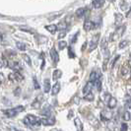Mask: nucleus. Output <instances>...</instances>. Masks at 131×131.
I'll return each mask as SVG.
<instances>
[{
    "label": "nucleus",
    "instance_id": "obj_1",
    "mask_svg": "<svg viewBox=\"0 0 131 131\" xmlns=\"http://www.w3.org/2000/svg\"><path fill=\"white\" fill-rule=\"evenodd\" d=\"M24 111H25V107L23 105H18V106H16L14 108L5 110V111H3V112H4V114L6 115L7 117H14L17 114H19L20 112H24Z\"/></svg>",
    "mask_w": 131,
    "mask_h": 131
},
{
    "label": "nucleus",
    "instance_id": "obj_2",
    "mask_svg": "<svg viewBox=\"0 0 131 131\" xmlns=\"http://www.w3.org/2000/svg\"><path fill=\"white\" fill-rule=\"evenodd\" d=\"M23 122L27 126H32V125H38L39 126L40 124V119L33 115V114H28L26 117L24 118Z\"/></svg>",
    "mask_w": 131,
    "mask_h": 131
},
{
    "label": "nucleus",
    "instance_id": "obj_3",
    "mask_svg": "<svg viewBox=\"0 0 131 131\" xmlns=\"http://www.w3.org/2000/svg\"><path fill=\"white\" fill-rule=\"evenodd\" d=\"M112 118V113L107 110H104L101 112V119L103 121H108Z\"/></svg>",
    "mask_w": 131,
    "mask_h": 131
},
{
    "label": "nucleus",
    "instance_id": "obj_4",
    "mask_svg": "<svg viewBox=\"0 0 131 131\" xmlns=\"http://www.w3.org/2000/svg\"><path fill=\"white\" fill-rule=\"evenodd\" d=\"M40 123L45 126H51L55 123V118L52 116H49V117H46L40 119Z\"/></svg>",
    "mask_w": 131,
    "mask_h": 131
},
{
    "label": "nucleus",
    "instance_id": "obj_5",
    "mask_svg": "<svg viewBox=\"0 0 131 131\" xmlns=\"http://www.w3.org/2000/svg\"><path fill=\"white\" fill-rule=\"evenodd\" d=\"M42 101H43V96L42 95H39V97H37L36 100L34 101V103L32 104V107L33 108H39L40 105H41Z\"/></svg>",
    "mask_w": 131,
    "mask_h": 131
},
{
    "label": "nucleus",
    "instance_id": "obj_6",
    "mask_svg": "<svg viewBox=\"0 0 131 131\" xmlns=\"http://www.w3.org/2000/svg\"><path fill=\"white\" fill-rule=\"evenodd\" d=\"M130 71V61L128 60L127 61V64H123L121 66V69H120V73L122 76H126Z\"/></svg>",
    "mask_w": 131,
    "mask_h": 131
},
{
    "label": "nucleus",
    "instance_id": "obj_7",
    "mask_svg": "<svg viewBox=\"0 0 131 131\" xmlns=\"http://www.w3.org/2000/svg\"><path fill=\"white\" fill-rule=\"evenodd\" d=\"M99 36H100V35H96V36H95V39H92V40L90 41V45H89V46H90V47H89V51H92V50L97 48V46H98Z\"/></svg>",
    "mask_w": 131,
    "mask_h": 131
},
{
    "label": "nucleus",
    "instance_id": "obj_8",
    "mask_svg": "<svg viewBox=\"0 0 131 131\" xmlns=\"http://www.w3.org/2000/svg\"><path fill=\"white\" fill-rule=\"evenodd\" d=\"M50 57H51V59H52V61L54 63H58L59 55L55 48H51V49H50Z\"/></svg>",
    "mask_w": 131,
    "mask_h": 131
},
{
    "label": "nucleus",
    "instance_id": "obj_9",
    "mask_svg": "<svg viewBox=\"0 0 131 131\" xmlns=\"http://www.w3.org/2000/svg\"><path fill=\"white\" fill-rule=\"evenodd\" d=\"M83 28H84L85 31L89 32V31H91V30H93V29L95 28V24L93 23L92 21L87 20V21H85V23H84V25H83Z\"/></svg>",
    "mask_w": 131,
    "mask_h": 131
},
{
    "label": "nucleus",
    "instance_id": "obj_10",
    "mask_svg": "<svg viewBox=\"0 0 131 131\" xmlns=\"http://www.w3.org/2000/svg\"><path fill=\"white\" fill-rule=\"evenodd\" d=\"M60 89H61L60 83L56 82V83L52 86V88H51V95H52V96H56V95L60 92Z\"/></svg>",
    "mask_w": 131,
    "mask_h": 131
},
{
    "label": "nucleus",
    "instance_id": "obj_11",
    "mask_svg": "<svg viewBox=\"0 0 131 131\" xmlns=\"http://www.w3.org/2000/svg\"><path fill=\"white\" fill-rule=\"evenodd\" d=\"M116 105H117V100L113 97H111V99L108 100L107 102V106L111 108V110H113L116 107Z\"/></svg>",
    "mask_w": 131,
    "mask_h": 131
},
{
    "label": "nucleus",
    "instance_id": "obj_12",
    "mask_svg": "<svg viewBox=\"0 0 131 131\" xmlns=\"http://www.w3.org/2000/svg\"><path fill=\"white\" fill-rule=\"evenodd\" d=\"M93 85H94V83H93V82H90V81H89L87 84H85V87L83 88V93H84V95H86V94H88V93H90L92 91Z\"/></svg>",
    "mask_w": 131,
    "mask_h": 131
},
{
    "label": "nucleus",
    "instance_id": "obj_13",
    "mask_svg": "<svg viewBox=\"0 0 131 131\" xmlns=\"http://www.w3.org/2000/svg\"><path fill=\"white\" fill-rule=\"evenodd\" d=\"M46 29L47 32H49L50 34H52V35H54V34L56 33V31H57V27H56V25H54V24L47 25V26H46Z\"/></svg>",
    "mask_w": 131,
    "mask_h": 131
},
{
    "label": "nucleus",
    "instance_id": "obj_14",
    "mask_svg": "<svg viewBox=\"0 0 131 131\" xmlns=\"http://www.w3.org/2000/svg\"><path fill=\"white\" fill-rule=\"evenodd\" d=\"M105 3V0H93V7L98 9V8H101V7L104 5Z\"/></svg>",
    "mask_w": 131,
    "mask_h": 131
},
{
    "label": "nucleus",
    "instance_id": "obj_15",
    "mask_svg": "<svg viewBox=\"0 0 131 131\" xmlns=\"http://www.w3.org/2000/svg\"><path fill=\"white\" fill-rule=\"evenodd\" d=\"M61 76H62V71L61 70H54L53 71V74H52V79L54 81H57L59 78H61Z\"/></svg>",
    "mask_w": 131,
    "mask_h": 131
},
{
    "label": "nucleus",
    "instance_id": "obj_16",
    "mask_svg": "<svg viewBox=\"0 0 131 131\" xmlns=\"http://www.w3.org/2000/svg\"><path fill=\"white\" fill-rule=\"evenodd\" d=\"M43 83H45V85H43V89H45V93H48L50 91V89H51V87H50V81L48 80V79H45V81H43Z\"/></svg>",
    "mask_w": 131,
    "mask_h": 131
},
{
    "label": "nucleus",
    "instance_id": "obj_17",
    "mask_svg": "<svg viewBox=\"0 0 131 131\" xmlns=\"http://www.w3.org/2000/svg\"><path fill=\"white\" fill-rule=\"evenodd\" d=\"M74 123H75V126L77 127V130L78 131L83 130V124H82V122H81L80 118H78V117L75 118V119H74Z\"/></svg>",
    "mask_w": 131,
    "mask_h": 131
},
{
    "label": "nucleus",
    "instance_id": "obj_18",
    "mask_svg": "<svg viewBox=\"0 0 131 131\" xmlns=\"http://www.w3.org/2000/svg\"><path fill=\"white\" fill-rule=\"evenodd\" d=\"M57 27V30H60V31H64L65 29H67V23L64 22V21H62V22H60L58 25H56Z\"/></svg>",
    "mask_w": 131,
    "mask_h": 131
},
{
    "label": "nucleus",
    "instance_id": "obj_19",
    "mask_svg": "<svg viewBox=\"0 0 131 131\" xmlns=\"http://www.w3.org/2000/svg\"><path fill=\"white\" fill-rule=\"evenodd\" d=\"M85 12H86L85 8H79L78 10L76 11V16H77L78 18H82V17L85 15Z\"/></svg>",
    "mask_w": 131,
    "mask_h": 131
},
{
    "label": "nucleus",
    "instance_id": "obj_20",
    "mask_svg": "<svg viewBox=\"0 0 131 131\" xmlns=\"http://www.w3.org/2000/svg\"><path fill=\"white\" fill-rule=\"evenodd\" d=\"M124 31H125V27L124 26H121L120 28H118L117 30H116V32H115L114 34L117 36V38H120V37L123 35Z\"/></svg>",
    "mask_w": 131,
    "mask_h": 131
},
{
    "label": "nucleus",
    "instance_id": "obj_21",
    "mask_svg": "<svg viewBox=\"0 0 131 131\" xmlns=\"http://www.w3.org/2000/svg\"><path fill=\"white\" fill-rule=\"evenodd\" d=\"M97 79H100V76H99L97 73L95 72V71H93V72H91V74H90V82H95Z\"/></svg>",
    "mask_w": 131,
    "mask_h": 131
},
{
    "label": "nucleus",
    "instance_id": "obj_22",
    "mask_svg": "<svg viewBox=\"0 0 131 131\" xmlns=\"http://www.w3.org/2000/svg\"><path fill=\"white\" fill-rule=\"evenodd\" d=\"M16 46H17V48L19 50H22V51H25L26 50V45L23 43V42H21V41H17L16 42Z\"/></svg>",
    "mask_w": 131,
    "mask_h": 131
},
{
    "label": "nucleus",
    "instance_id": "obj_23",
    "mask_svg": "<svg viewBox=\"0 0 131 131\" xmlns=\"http://www.w3.org/2000/svg\"><path fill=\"white\" fill-rule=\"evenodd\" d=\"M94 94L93 93H88V94H86L85 96H84V100L85 101H88V102H92L93 100H94Z\"/></svg>",
    "mask_w": 131,
    "mask_h": 131
},
{
    "label": "nucleus",
    "instance_id": "obj_24",
    "mask_svg": "<svg viewBox=\"0 0 131 131\" xmlns=\"http://www.w3.org/2000/svg\"><path fill=\"white\" fill-rule=\"evenodd\" d=\"M20 30L21 31H24V32H27V33L30 34H36V31L31 29V28H27V27H20Z\"/></svg>",
    "mask_w": 131,
    "mask_h": 131
},
{
    "label": "nucleus",
    "instance_id": "obj_25",
    "mask_svg": "<svg viewBox=\"0 0 131 131\" xmlns=\"http://www.w3.org/2000/svg\"><path fill=\"white\" fill-rule=\"evenodd\" d=\"M22 58L25 60V62H26L27 64H29V65H32V60H31L30 56H29L28 54H22Z\"/></svg>",
    "mask_w": 131,
    "mask_h": 131
},
{
    "label": "nucleus",
    "instance_id": "obj_26",
    "mask_svg": "<svg viewBox=\"0 0 131 131\" xmlns=\"http://www.w3.org/2000/svg\"><path fill=\"white\" fill-rule=\"evenodd\" d=\"M94 85L97 87V90H98L99 92H101V90H102V81H101L100 79H97V80L94 82Z\"/></svg>",
    "mask_w": 131,
    "mask_h": 131
},
{
    "label": "nucleus",
    "instance_id": "obj_27",
    "mask_svg": "<svg viewBox=\"0 0 131 131\" xmlns=\"http://www.w3.org/2000/svg\"><path fill=\"white\" fill-rule=\"evenodd\" d=\"M14 76H15V80H17V81H22L24 77H23V75L19 72V71H15L14 72Z\"/></svg>",
    "mask_w": 131,
    "mask_h": 131
},
{
    "label": "nucleus",
    "instance_id": "obj_28",
    "mask_svg": "<svg viewBox=\"0 0 131 131\" xmlns=\"http://www.w3.org/2000/svg\"><path fill=\"white\" fill-rule=\"evenodd\" d=\"M122 118H123L124 121H129V120H130V112H129V111H126V112L123 113Z\"/></svg>",
    "mask_w": 131,
    "mask_h": 131
},
{
    "label": "nucleus",
    "instance_id": "obj_29",
    "mask_svg": "<svg viewBox=\"0 0 131 131\" xmlns=\"http://www.w3.org/2000/svg\"><path fill=\"white\" fill-rule=\"evenodd\" d=\"M66 46H67V42L64 41V40H60V41L58 42V47L60 50H63Z\"/></svg>",
    "mask_w": 131,
    "mask_h": 131
},
{
    "label": "nucleus",
    "instance_id": "obj_30",
    "mask_svg": "<svg viewBox=\"0 0 131 131\" xmlns=\"http://www.w3.org/2000/svg\"><path fill=\"white\" fill-rule=\"evenodd\" d=\"M128 43H129V41H128V40H122V41H120V42H119L118 47H119L120 49H122V48H124V47H126V46H128Z\"/></svg>",
    "mask_w": 131,
    "mask_h": 131
},
{
    "label": "nucleus",
    "instance_id": "obj_31",
    "mask_svg": "<svg viewBox=\"0 0 131 131\" xmlns=\"http://www.w3.org/2000/svg\"><path fill=\"white\" fill-rule=\"evenodd\" d=\"M5 53H6V55L10 56V57H13V56H15V55L17 54L16 51H15V50H12V49H8V50L5 51Z\"/></svg>",
    "mask_w": 131,
    "mask_h": 131
},
{
    "label": "nucleus",
    "instance_id": "obj_32",
    "mask_svg": "<svg viewBox=\"0 0 131 131\" xmlns=\"http://www.w3.org/2000/svg\"><path fill=\"white\" fill-rule=\"evenodd\" d=\"M122 18H123V16H122L121 14H116V15H115V19H116L115 24H119V23L122 21Z\"/></svg>",
    "mask_w": 131,
    "mask_h": 131
},
{
    "label": "nucleus",
    "instance_id": "obj_33",
    "mask_svg": "<svg viewBox=\"0 0 131 131\" xmlns=\"http://www.w3.org/2000/svg\"><path fill=\"white\" fill-rule=\"evenodd\" d=\"M68 56H69V58H74L75 57V53L73 51L72 47H69V49H68Z\"/></svg>",
    "mask_w": 131,
    "mask_h": 131
},
{
    "label": "nucleus",
    "instance_id": "obj_34",
    "mask_svg": "<svg viewBox=\"0 0 131 131\" xmlns=\"http://www.w3.org/2000/svg\"><path fill=\"white\" fill-rule=\"evenodd\" d=\"M33 80H34V87H35V89H36V90H39V82L37 81V78H36V77H34Z\"/></svg>",
    "mask_w": 131,
    "mask_h": 131
},
{
    "label": "nucleus",
    "instance_id": "obj_35",
    "mask_svg": "<svg viewBox=\"0 0 131 131\" xmlns=\"http://www.w3.org/2000/svg\"><path fill=\"white\" fill-rule=\"evenodd\" d=\"M111 97H112V96H111V94H108V93H105V96H104V101H105L106 104H107L108 100L111 99Z\"/></svg>",
    "mask_w": 131,
    "mask_h": 131
},
{
    "label": "nucleus",
    "instance_id": "obj_36",
    "mask_svg": "<svg viewBox=\"0 0 131 131\" xmlns=\"http://www.w3.org/2000/svg\"><path fill=\"white\" fill-rule=\"evenodd\" d=\"M101 47H102V49L106 48V39H103L102 42H101Z\"/></svg>",
    "mask_w": 131,
    "mask_h": 131
},
{
    "label": "nucleus",
    "instance_id": "obj_37",
    "mask_svg": "<svg viewBox=\"0 0 131 131\" xmlns=\"http://www.w3.org/2000/svg\"><path fill=\"white\" fill-rule=\"evenodd\" d=\"M127 129H128V126H127V124L126 123H121V126H120V131H127Z\"/></svg>",
    "mask_w": 131,
    "mask_h": 131
},
{
    "label": "nucleus",
    "instance_id": "obj_38",
    "mask_svg": "<svg viewBox=\"0 0 131 131\" xmlns=\"http://www.w3.org/2000/svg\"><path fill=\"white\" fill-rule=\"evenodd\" d=\"M119 58H120V55H117V56H115V57L113 58V60H112V65H111V67H112V68H113V67H114V64H115V62H116V61H117Z\"/></svg>",
    "mask_w": 131,
    "mask_h": 131
},
{
    "label": "nucleus",
    "instance_id": "obj_39",
    "mask_svg": "<svg viewBox=\"0 0 131 131\" xmlns=\"http://www.w3.org/2000/svg\"><path fill=\"white\" fill-rule=\"evenodd\" d=\"M78 35H79V32L74 35V37H73V39H72V41H71L72 43H75V42L77 41V39H78Z\"/></svg>",
    "mask_w": 131,
    "mask_h": 131
},
{
    "label": "nucleus",
    "instance_id": "obj_40",
    "mask_svg": "<svg viewBox=\"0 0 131 131\" xmlns=\"http://www.w3.org/2000/svg\"><path fill=\"white\" fill-rule=\"evenodd\" d=\"M65 36H66V32H65V31H62V32H61V33H60L58 35V39H63V38H64Z\"/></svg>",
    "mask_w": 131,
    "mask_h": 131
},
{
    "label": "nucleus",
    "instance_id": "obj_41",
    "mask_svg": "<svg viewBox=\"0 0 131 131\" xmlns=\"http://www.w3.org/2000/svg\"><path fill=\"white\" fill-rule=\"evenodd\" d=\"M125 106H126L128 110L130 108V100H129V99H128V100H126V102H125Z\"/></svg>",
    "mask_w": 131,
    "mask_h": 131
},
{
    "label": "nucleus",
    "instance_id": "obj_42",
    "mask_svg": "<svg viewBox=\"0 0 131 131\" xmlns=\"http://www.w3.org/2000/svg\"><path fill=\"white\" fill-rule=\"evenodd\" d=\"M8 78H9V80H10V81H14V80H15V76H14V73H11V74H9Z\"/></svg>",
    "mask_w": 131,
    "mask_h": 131
},
{
    "label": "nucleus",
    "instance_id": "obj_43",
    "mask_svg": "<svg viewBox=\"0 0 131 131\" xmlns=\"http://www.w3.org/2000/svg\"><path fill=\"white\" fill-rule=\"evenodd\" d=\"M20 91H21V89H20V88H17V89L15 90V93H14V95H15V96H19V95H20Z\"/></svg>",
    "mask_w": 131,
    "mask_h": 131
},
{
    "label": "nucleus",
    "instance_id": "obj_44",
    "mask_svg": "<svg viewBox=\"0 0 131 131\" xmlns=\"http://www.w3.org/2000/svg\"><path fill=\"white\" fill-rule=\"evenodd\" d=\"M87 45H88V42H87V41H85V42L83 43V46H82V51H84V49L87 47Z\"/></svg>",
    "mask_w": 131,
    "mask_h": 131
},
{
    "label": "nucleus",
    "instance_id": "obj_45",
    "mask_svg": "<svg viewBox=\"0 0 131 131\" xmlns=\"http://www.w3.org/2000/svg\"><path fill=\"white\" fill-rule=\"evenodd\" d=\"M72 116H73V111H70V112L68 113V118H69V119H71Z\"/></svg>",
    "mask_w": 131,
    "mask_h": 131
},
{
    "label": "nucleus",
    "instance_id": "obj_46",
    "mask_svg": "<svg viewBox=\"0 0 131 131\" xmlns=\"http://www.w3.org/2000/svg\"><path fill=\"white\" fill-rule=\"evenodd\" d=\"M2 66H3V62L2 60H0V68H2Z\"/></svg>",
    "mask_w": 131,
    "mask_h": 131
},
{
    "label": "nucleus",
    "instance_id": "obj_47",
    "mask_svg": "<svg viewBox=\"0 0 131 131\" xmlns=\"http://www.w3.org/2000/svg\"><path fill=\"white\" fill-rule=\"evenodd\" d=\"M50 131H59V130H57V129H52V130H50Z\"/></svg>",
    "mask_w": 131,
    "mask_h": 131
},
{
    "label": "nucleus",
    "instance_id": "obj_48",
    "mask_svg": "<svg viewBox=\"0 0 131 131\" xmlns=\"http://www.w3.org/2000/svg\"><path fill=\"white\" fill-rule=\"evenodd\" d=\"M0 17H4V16H3V15H0Z\"/></svg>",
    "mask_w": 131,
    "mask_h": 131
}]
</instances>
